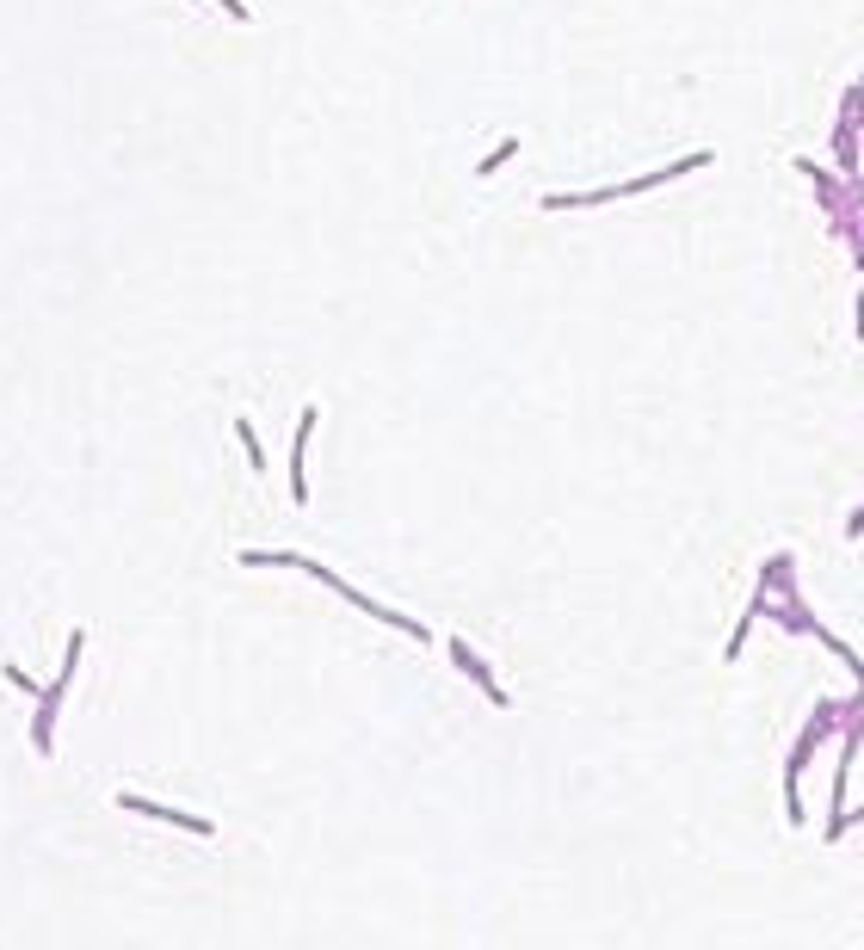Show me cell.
I'll list each match as a JSON object with an SVG mask.
<instances>
[{
	"instance_id": "7a4b0ae2",
	"label": "cell",
	"mask_w": 864,
	"mask_h": 950,
	"mask_svg": "<svg viewBox=\"0 0 864 950\" xmlns=\"http://www.w3.org/2000/svg\"><path fill=\"white\" fill-rule=\"evenodd\" d=\"M216 7H223L229 19H254V13H247V7H241V0H216Z\"/></svg>"
},
{
	"instance_id": "6da1fadb",
	"label": "cell",
	"mask_w": 864,
	"mask_h": 950,
	"mask_svg": "<svg viewBox=\"0 0 864 950\" xmlns=\"http://www.w3.org/2000/svg\"><path fill=\"white\" fill-rule=\"evenodd\" d=\"M235 432H241V445H247V457H254V463H266V451H260V438H254V426H247V420H235Z\"/></svg>"
}]
</instances>
